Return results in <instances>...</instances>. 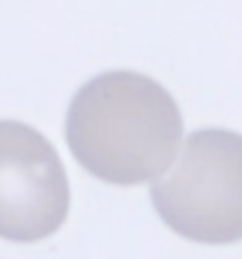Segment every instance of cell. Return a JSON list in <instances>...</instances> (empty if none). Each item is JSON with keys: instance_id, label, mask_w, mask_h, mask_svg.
Segmentation results:
<instances>
[{"instance_id": "cell-2", "label": "cell", "mask_w": 242, "mask_h": 259, "mask_svg": "<svg viewBox=\"0 0 242 259\" xmlns=\"http://www.w3.org/2000/svg\"><path fill=\"white\" fill-rule=\"evenodd\" d=\"M152 204L173 233L204 245L242 240V136L200 128L166 176L152 183Z\"/></svg>"}, {"instance_id": "cell-1", "label": "cell", "mask_w": 242, "mask_h": 259, "mask_svg": "<svg viewBox=\"0 0 242 259\" xmlns=\"http://www.w3.org/2000/svg\"><path fill=\"white\" fill-rule=\"evenodd\" d=\"M183 114L162 83L128 69L105 71L76 91L67 145L86 171L114 186L159 179L176 159Z\"/></svg>"}, {"instance_id": "cell-3", "label": "cell", "mask_w": 242, "mask_h": 259, "mask_svg": "<svg viewBox=\"0 0 242 259\" xmlns=\"http://www.w3.org/2000/svg\"><path fill=\"white\" fill-rule=\"evenodd\" d=\"M0 231L33 243L53 236L69 214V179L55 148L22 121L0 124Z\"/></svg>"}]
</instances>
